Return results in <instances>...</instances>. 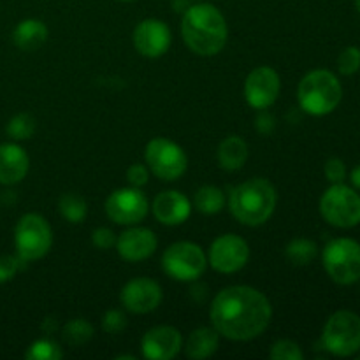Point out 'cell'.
Masks as SVG:
<instances>
[{
  "mask_svg": "<svg viewBox=\"0 0 360 360\" xmlns=\"http://www.w3.org/2000/svg\"><path fill=\"white\" fill-rule=\"evenodd\" d=\"M273 316L271 302L253 287H227L211 302V323L232 341H250L267 329Z\"/></svg>",
  "mask_w": 360,
  "mask_h": 360,
  "instance_id": "6da1fadb",
  "label": "cell"
},
{
  "mask_svg": "<svg viewBox=\"0 0 360 360\" xmlns=\"http://www.w3.org/2000/svg\"><path fill=\"white\" fill-rule=\"evenodd\" d=\"M181 35L195 55L214 56L227 44V21L213 4H195L183 14Z\"/></svg>",
  "mask_w": 360,
  "mask_h": 360,
  "instance_id": "7a4b0ae2",
  "label": "cell"
},
{
  "mask_svg": "<svg viewBox=\"0 0 360 360\" xmlns=\"http://www.w3.org/2000/svg\"><path fill=\"white\" fill-rule=\"evenodd\" d=\"M276 188L264 178H253L236 186L229 199V207L243 225L257 227L273 217L276 210Z\"/></svg>",
  "mask_w": 360,
  "mask_h": 360,
  "instance_id": "3957f363",
  "label": "cell"
},
{
  "mask_svg": "<svg viewBox=\"0 0 360 360\" xmlns=\"http://www.w3.org/2000/svg\"><path fill=\"white\" fill-rule=\"evenodd\" d=\"M297 98L302 111L311 116H326L340 105L343 88L340 79L329 70H311L299 83Z\"/></svg>",
  "mask_w": 360,
  "mask_h": 360,
  "instance_id": "277c9868",
  "label": "cell"
},
{
  "mask_svg": "<svg viewBox=\"0 0 360 360\" xmlns=\"http://www.w3.org/2000/svg\"><path fill=\"white\" fill-rule=\"evenodd\" d=\"M53 243V232L44 217L37 213L23 214L14 229L16 253L23 262L39 260L49 252Z\"/></svg>",
  "mask_w": 360,
  "mask_h": 360,
  "instance_id": "5b68a950",
  "label": "cell"
},
{
  "mask_svg": "<svg viewBox=\"0 0 360 360\" xmlns=\"http://www.w3.org/2000/svg\"><path fill=\"white\" fill-rule=\"evenodd\" d=\"M322 347L336 357H350L360 350V316L355 313L336 311L322 333Z\"/></svg>",
  "mask_w": 360,
  "mask_h": 360,
  "instance_id": "8992f818",
  "label": "cell"
},
{
  "mask_svg": "<svg viewBox=\"0 0 360 360\" xmlns=\"http://www.w3.org/2000/svg\"><path fill=\"white\" fill-rule=\"evenodd\" d=\"M323 267L330 280L340 285H352L360 280V245L354 239H333L323 248Z\"/></svg>",
  "mask_w": 360,
  "mask_h": 360,
  "instance_id": "52a82bcc",
  "label": "cell"
},
{
  "mask_svg": "<svg viewBox=\"0 0 360 360\" xmlns=\"http://www.w3.org/2000/svg\"><path fill=\"white\" fill-rule=\"evenodd\" d=\"M320 213L327 224L340 229H352L360 224V195L350 186L336 183L323 192Z\"/></svg>",
  "mask_w": 360,
  "mask_h": 360,
  "instance_id": "ba28073f",
  "label": "cell"
},
{
  "mask_svg": "<svg viewBox=\"0 0 360 360\" xmlns=\"http://www.w3.org/2000/svg\"><path fill=\"white\" fill-rule=\"evenodd\" d=\"M148 169L162 181H176L188 167V157L185 150L174 141L157 137L146 144L144 151Z\"/></svg>",
  "mask_w": 360,
  "mask_h": 360,
  "instance_id": "9c48e42d",
  "label": "cell"
},
{
  "mask_svg": "<svg viewBox=\"0 0 360 360\" xmlns=\"http://www.w3.org/2000/svg\"><path fill=\"white\" fill-rule=\"evenodd\" d=\"M207 259L199 245L190 241H179L169 246L162 257V267L165 273L178 281H195L204 274Z\"/></svg>",
  "mask_w": 360,
  "mask_h": 360,
  "instance_id": "30bf717a",
  "label": "cell"
},
{
  "mask_svg": "<svg viewBox=\"0 0 360 360\" xmlns=\"http://www.w3.org/2000/svg\"><path fill=\"white\" fill-rule=\"evenodd\" d=\"M105 214L118 225H136L146 218L150 202L139 188H118L105 199Z\"/></svg>",
  "mask_w": 360,
  "mask_h": 360,
  "instance_id": "8fae6325",
  "label": "cell"
},
{
  "mask_svg": "<svg viewBox=\"0 0 360 360\" xmlns=\"http://www.w3.org/2000/svg\"><path fill=\"white\" fill-rule=\"evenodd\" d=\"M250 259V246L236 234H224L210 248V264L214 271L232 274L241 271Z\"/></svg>",
  "mask_w": 360,
  "mask_h": 360,
  "instance_id": "7c38bea8",
  "label": "cell"
},
{
  "mask_svg": "<svg viewBox=\"0 0 360 360\" xmlns=\"http://www.w3.org/2000/svg\"><path fill=\"white\" fill-rule=\"evenodd\" d=\"M280 74L271 67L262 65L253 69L245 81V98L253 109L271 108L280 95Z\"/></svg>",
  "mask_w": 360,
  "mask_h": 360,
  "instance_id": "4fadbf2b",
  "label": "cell"
},
{
  "mask_svg": "<svg viewBox=\"0 0 360 360\" xmlns=\"http://www.w3.org/2000/svg\"><path fill=\"white\" fill-rule=\"evenodd\" d=\"M134 48L148 58H158L171 48V28L157 18L143 20L132 34Z\"/></svg>",
  "mask_w": 360,
  "mask_h": 360,
  "instance_id": "5bb4252c",
  "label": "cell"
},
{
  "mask_svg": "<svg viewBox=\"0 0 360 360\" xmlns=\"http://www.w3.org/2000/svg\"><path fill=\"white\" fill-rule=\"evenodd\" d=\"M123 308L136 315H146L157 309L162 302V288L157 281L150 278L130 280L120 294Z\"/></svg>",
  "mask_w": 360,
  "mask_h": 360,
  "instance_id": "9a60e30c",
  "label": "cell"
},
{
  "mask_svg": "<svg viewBox=\"0 0 360 360\" xmlns=\"http://www.w3.org/2000/svg\"><path fill=\"white\" fill-rule=\"evenodd\" d=\"M158 246L153 231L144 227H132L122 232L116 239V252L127 262H141L150 259Z\"/></svg>",
  "mask_w": 360,
  "mask_h": 360,
  "instance_id": "2e32d148",
  "label": "cell"
},
{
  "mask_svg": "<svg viewBox=\"0 0 360 360\" xmlns=\"http://www.w3.org/2000/svg\"><path fill=\"white\" fill-rule=\"evenodd\" d=\"M183 338L178 329L171 326H158L148 330L143 338V355L151 360H171L179 354Z\"/></svg>",
  "mask_w": 360,
  "mask_h": 360,
  "instance_id": "e0dca14e",
  "label": "cell"
},
{
  "mask_svg": "<svg viewBox=\"0 0 360 360\" xmlns=\"http://www.w3.org/2000/svg\"><path fill=\"white\" fill-rule=\"evenodd\" d=\"M151 207H153L155 218L160 224L171 225V227L185 224L192 213V202L188 197L176 190H165L158 193Z\"/></svg>",
  "mask_w": 360,
  "mask_h": 360,
  "instance_id": "ac0fdd59",
  "label": "cell"
},
{
  "mask_svg": "<svg viewBox=\"0 0 360 360\" xmlns=\"http://www.w3.org/2000/svg\"><path fill=\"white\" fill-rule=\"evenodd\" d=\"M30 169V158L27 151L14 143L0 144V183L16 185L23 181Z\"/></svg>",
  "mask_w": 360,
  "mask_h": 360,
  "instance_id": "d6986e66",
  "label": "cell"
},
{
  "mask_svg": "<svg viewBox=\"0 0 360 360\" xmlns=\"http://www.w3.org/2000/svg\"><path fill=\"white\" fill-rule=\"evenodd\" d=\"M48 27L41 20L28 18L20 21L13 32V42L21 51H35L48 41Z\"/></svg>",
  "mask_w": 360,
  "mask_h": 360,
  "instance_id": "ffe728a7",
  "label": "cell"
},
{
  "mask_svg": "<svg viewBox=\"0 0 360 360\" xmlns=\"http://www.w3.org/2000/svg\"><path fill=\"white\" fill-rule=\"evenodd\" d=\"M248 144L238 136H229L218 146V164L225 171H239L248 160Z\"/></svg>",
  "mask_w": 360,
  "mask_h": 360,
  "instance_id": "44dd1931",
  "label": "cell"
},
{
  "mask_svg": "<svg viewBox=\"0 0 360 360\" xmlns=\"http://www.w3.org/2000/svg\"><path fill=\"white\" fill-rule=\"evenodd\" d=\"M220 334L214 327H200L193 330L186 341V355L193 360H202L211 357L218 350Z\"/></svg>",
  "mask_w": 360,
  "mask_h": 360,
  "instance_id": "7402d4cb",
  "label": "cell"
},
{
  "mask_svg": "<svg viewBox=\"0 0 360 360\" xmlns=\"http://www.w3.org/2000/svg\"><path fill=\"white\" fill-rule=\"evenodd\" d=\"M316 255H319V246L311 239H292L285 248V257H287L288 262L299 267L309 266L316 259Z\"/></svg>",
  "mask_w": 360,
  "mask_h": 360,
  "instance_id": "603a6c76",
  "label": "cell"
},
{
  "mask_svg": "<svg viewBox=\"0 0 360 360\" xmlns=\"http://www.w3.org/2000/svg\"><path fill=\"white\" fill-rule=\"evenodd\" d=\"M193 206H195L197 211L204 214H217L224 210L225 195L218 186H200L197 190L195 197H193Z\"/></svg>",
  "mask_w": 360,
  "mask_h": 360,
  "instance_id": "cb8c5ba5",
  "label": "cell"
},
{
  "mask_svg": "<svg viewBox=\"0 0 360 360\" xmlns=\"http://www.w3.org/2000/svg\"><path fill=\"white\" fill-rule=\"evenodd\" d=\"M58 211L63 220H67L69 224H83L88 214L86 200L76 193H65L60 199Z\"/></svg>",
  "mask_w": 360,
  "mask_h": 360,
  "instance_id": "d4e9b609",
  "label": "cell"
},
{
  "mask_svg": "<svg viewBox=\"0 0 360 360\" xmlns=\"http://www.w3.org/2000/svg\"><path fill=\"white\" fill-rule=\"evenodd\" d=\"M94 326L84 319L70 320V322L65 323L62 330L63 341L70 345V347H83V345H86L94 338Z\"/></svg>",
  "mask_w": 360,
  "mask_h": 360,
  "instance_id": "484cf974",
  "label": "cell"
},
{
  "mask_svg": "<svg viewBox=\"0 0 360 360\" xmlns=\"http://www.w3.org/2000/svg\"><path fill=\"white\" fill-rule=\"evenodd\" d=\"M35 129H37V123H35L34 116L28 112H20L9 120L6 132L14 141H27L34 136Z\"/></svg>",
  "mask_w": 360,
  "mask_h": 360,
  "instance_id": "4316f807",
  "label": "cell"
},
{
  "mask_svg": "<svg viewBox=\"0 0 360 360\" xmlns=\"http://www.w3.org/2000/svg\"><path fill=\"white\" fill-rule=\"evenodd\" d=\"M62 357V347L56 341L48 340V338L34 341L25 354V359L28 360H60Z\"/></svg>",
  "mask_w": 360,
  "mask_h": 360,
  "instance_id": "83f0119b",
  "label": "cell"
},
{
  "mask_svg": "<svg viewBox=\"0 0 360 360\" xmlns=\"http://www.w3.org/2000/svg\"><path fill=\"white\" fill-rule=\"evenodd\" d=\"M269 357L273 360H302L304 354L295 341L280 340L271 347Z\"/></svg>",
  "mask_w": 360,
  "mask_h": 360,
  "instance_id": "f1b7e54d",
  "label": "cell"
},
{
  "mask_svg": "<svg viewBox=\"0 0 360 360\" xmlns=\"http://www.w3.org/2000/svg\"><path fill=\"white\" fill-rule=\"evenodd\" d=\"M360 69V49L357 46H348L338 56V70L343 76H352Z\"/></svg>",
  "mask_w": 360,
  "mask_h": 360,
  "instance_id": "f546056e",
  "label": "cell"
},
{
  "mask_svg": "<svg viewBox=\"0 0 360 360\" xmlns=\"http://www.w3.org/2000/svg\"><path fill=\"white\" fill-rule=\"evenodd\" d=\"M127 327V316L120 309H109L102 319V329L108 334H120Z\"/></svg>",
  "mask_w": 360,
  "mask_h": 360,
  "instance_id": "4dcf8cb0",
  "label": "cell"
},
{
  "mask_svg": "<svg viewBox=\"0 0 360 360\" xmlns=\"http://www.w3.org/2000/svg\"><path fill=\"white\" fill-rule=\"evenodd\" d=\"M23 260L14 255H0V283H7L16 276L18 271L21 269Z\"/></svg>",
  "mask_w": 360,
  "mask_h": 360,
  "instance_id": "1f68e13d",
  "label": "cell"
},
{
  "mask_svg": "<svg viewBox=\"0 0 360 360\" xmlns=\"http://www.w3.org/2000/svg\"><path fill=\"white\" fill-rule=\"evenodd\" d=\"M116 234L108 227H98L91 232V243L98 250H111L116 246Z\"/></svg>",
  "mask_w": 360,
  "mask_h": 360,
  "instance_id": "d6a6232c",
  "label": "cell"
},
{
  "mask_svg": "<svg viewBox=\"0 0 360 360\" xmlns=\"http://www.w3.org/2000/svg\"><path fill=\"white\" fill-rule=\"evenodd\" d=\"M326 178L329 179L333 185L336 183H343L345 178H347V167H345V162L340 160V158H330L326 164Z\"/></svg>",
  "mask_w": 360,
  "mask_h": 360,
  "instance_id": "836d02e7",
  "label": "cell"
},
{
  "mask_svg": "<svg viewBox=\"0 0 360 360\" xmlns=\"http://www.w3.org/2000/svg\"><path fill=\"white\" fill-rule=\"evenodd\" d=\"M150 179V169L143 164H134L127 169V181L130 183L136 188H141L144 186Z\"/></svg>",
  "mask_w": 360,
  "mask_h": 360,
  "instance_id": "e575fe53",
  "label": "cell"
},
{
  "mask_svg": "<svg viewBox=\"0 0 360 360\" xmlns=\"http://www.w3.org/2000/svg\"><path fill=\"white\" fill-rule=\"evenodd\" d=\"M255 127L257 130H259V134H262V136H269V134L274 130V127H276V123H274L273 116H271L269 112H266V109H264L262 115L257 116Z\"/></svg>",
  "mask_w": 360,
  "mask_h": 360,
  "instance_id": "d590c367",
  "label": "cell"
},
{
  "mask_svg": "<svg viewBox=\"0 0 360 360\" xmlns=\"http://www.w3.org/2000/svg\"><path fill=\"white\" fill-rule=\"evenodd\" d=\"M42 330H44L46 334H53L56 330V320L51 319V316H48V319L42 322Z\"/></svg>",
  "mask_w": 360,
  "mask_h": 360,
  "instance_id": "8d00e7d4",
  "label": "cell"
},
{
  "mask_svg": "<svg viewBox=\"0 0 360 360\" xmlns=\"http://www.w3.org/2000/svg\"><path fill=\"white\" fill-rule=\"evenodd\" d=\"M350 181H352V185L355 186V188L360 190V165H357V167H355L354 171H352Z\"/></svg>",
  "mask_w": 360,
  "mask_h": 360,
  "instance_id": "74e56055",
  "label": "cell"
},
{
  "mask_svg": "<svg viewBox=\"0 0 360 360\" xmlns=\"http://www.w3.org/2000/svg\"><path fill=\"white\" fill-rule=\"evenodd\" d=\"M116 359H118V360L120 359H132L134 360L136 357H134V355H120V357H116Z\"/></svg>",
  "mask_w": 360,
  "mask_h": 360,
  "instance_id": "f35d334b",
  "label": "cell"
},
{
  "mask_svg": "<svg viewBox=\"0 0 360 360\" xmlns=\"http://www.w3.org/2000/svg\"><path fill=\"white\" fill-rule=\"evenodd\" d=\"M355 7H357V11L360 13V0H355Z\"/></svg>",
  "mask_w": 360,
  "mask_h": 360,
  "instance_id": "ab89813d",
  "label": "cell"
},
{
  "mask_svg": "<svg viewBox=\"0 0 360 360\" xmlns=\"http://www.w3.org/2000/svg\"><path fill=\"white\" fill-rule=\"evenodd\" d=\"M120 2H132V0H120Z\"/></svg>",
  "mask_w": 360,
  "mask_h": 360,
  "instance_id": "60d3db41",
  "label": "cell"
},
{
  "mask_svg": "<svg viewBox=\"0 0 360 360\" xmlns=\"http://www.w3.org/2000/svg\"><path fill=\"white\" fill-rule=\"evenodd\" d=\"M359 360H360V355H359Z\"/></svg>",
  "mask_w": 360,
  "mask_h": 360,
  "instance_id": "b9f144b4",
  "label": "cell"
}]
</instances>
